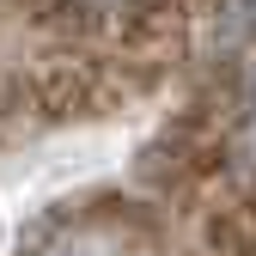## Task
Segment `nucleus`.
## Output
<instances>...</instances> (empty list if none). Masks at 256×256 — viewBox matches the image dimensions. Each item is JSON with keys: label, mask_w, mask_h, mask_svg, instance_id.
Listing matches in <instances>:
<instances>
[{"label": "nucleus", "mask_w": 256, "mask_h": 256, "mask_svg": "<svg viewBox=\"0 0 256 256\" xmlns=\"http://www.w3.org/2000/svg\"><path fill=\"white\" fill-rule=\"evenodd\" d=\"M0 238H6V226H0Z\"/></svg>", "instance_id": "f257e3e1"}]
</instances>
